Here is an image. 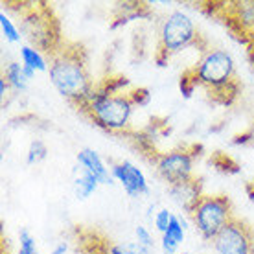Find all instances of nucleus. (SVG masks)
I'll return each mask as SVG.
<instances>
[{
    "instance_id": "393cba45",
    "label": "nucleus",
    "mask_w": 254,
    "mask_h": 254,
    "mask_svg": "<svg viewBox=\"0 0 254 254\" xmlns=\"http://www.w3.org/2000/svg\"><path fill=\"white\" fill-rule=\"evenodd\" d=\"M66 251H68V245H66V243H64V242H61V243H59V245H58V247H56V249H54V251H52L50 254H64V253H66Z\"/></svg>"
},
{
    "instance_id": "423d86ee",
    "label": "nucleus",
    "mask_w": 254,
    "mask_h": 254,
    "mask_svg": "<svg viewBox=\"0 0 254 254\" xmlns=\"http://www.w3.org/2000/svg\"><path fill=\"white\" fill-rule=\"evenodd\" d=\"M22 33L35 46V50H45L48 56L58 52L59 30L58 22L46 7H32V11L22 19Z\"/></svg>"
},
{
    "instance_id": "412c9836",
    "label": "nucleus",
    "mask_w": 254,
    "mask_h": 254,
    "mask_svg": "<svg viewBox=\"0 0 254 254\" xmlns=\"http://www.w3.org/2000/svg\"><path fill=\"white\" fill-rule=\"evenodd\" d=\"M210 162L216 166L217 170H221V172H229V173H238V172H240L238 164H236V162H232V160H230L227 155H223V153H217L216 157H214V160H210Z\"/></svg>"
},
{
    "instance_id": "bb28decb",
    "label": "nucleus",
    "mask_w": 254,
    "mask_h": 254,
    "mask_svg": "<svg viewBox=\"0 0 254 254\" xmlns=\"http://www.w3.org/2000/svg\"><path fill=\"white\" fill-rule=\"evenodd\" d=\"M249 136H251V146H254V122H253V126L249 127Z\"/></svg>"
},
{
    "instance_id": "f257e3e1",
    "label": "nucleus",
    "mask_w": 254,
    "mask_h": 254,
    "mask_svg": "<svg viewBox=\"0 0 254 254\" xmlns=\"http://www.w3.org/2000/svg\"><path fill=\"white\" fill-rule=\"evenodd\" d=\"M50 81L59 94L74 102L77 107H83L89 100L94 85L90 83L85 56L79 46L63 48L50 56L48 66Z\"/></svg>"
},
{
    "instance_id": "2eb2a0df",
    "label": "nucleus",
    "mask_w": 254,
    "mask_h": 254,
    "mask_svg": "<svg viewBox=\"0 0 254 254\" xmlns=\"http://www.w3.org/2000/svg\"><path fill=\"white\" fill-rule=\"evenodd\" d=\"M4 79L9 83V87L15 90H24L26 83H28V77L24 74V66L19 63H9L4 70Z\"/></svg>"
},
{
    "instance_id": "7ed1b4c3",
    "label": "nucleus",
    "mask_w": 254,
    "mask_h": 254,
    "mask_svg": "<svg viewBox=\"0 0 254 254\" xmlns=\"http://www.w3.org/2000/svg\"><path fill=\"white\" fill-rule=\"evenodd\" d=\"M133 102L129 100L127 92H116L113 94L111 90L102 87H94L90 92L87 103L83 105V111L90 116L98 127L105 131H124L129 126L131 113H133Z\"/></svg>"
},
{
    "instance_id": "5701e85b",
    "label": "nucleus",
    "mask_w": 254,
    "mask_h": 254,
    "mask_svg": "<svg viewBox=\"0 0 254 254\" xmlns=\"http://www.w3.org/2000/svg\"><path fill=\"white\" fill-rule=\"evenodd\" d=\"M127 96L133 102V105H140V107H144V105L151 102V94H149L147 89H133L127 92Z\"/></svg>"
},
{
    "instance_id": "c85d7f7f",
    "label": "nucleus",
    "mask_w": 254,
    "mask_h": 254,
    "mask_svg": "<svg viewBox=\"0 0 254 254\" xmlns=\"http://www.w3.org/2000/svg\"><path fill=\"white\" fill-rule=\"evenodd\" d=\"M153 210H155V204L149 206V210H147V217H153Z\"/></svg>"
},
{
    "instance_id": "6ab92c4d",
    "label": "nucleus",
    "mask_w": 254,
    "mask_h": 254,
    "mask_svg": "<svg viewBox=\"0 0 254 254\" xmlns=\"http://www.w3.org/2000/svg\"><path fill=\"white\" fill-rule=\"evenodd\" d=\"M0 28H2V33H4V37L9 41V43H19L20 41V33L19 30L15 28L11 20L6 17V13H0Z\"/></svg>"
},
{
    "instance_id": "f3484780",
    "label": "nucleus",
    "mask_w": 254,
    "mask_h": 254,
    "mask_svg": "<svg viewBox=\"0 0 254 254\" xmlns=\"http://www.w3.org/2000/svg\"><path fill=\"white\" fill-rule=\"evenodd\" d=\"M109 254H149V249L140 245L138 242L111 243Z\"/></svg>"
},
{
    "instance_id": "f8f14e48",
    "label": "nucleus",
    "mask_w": 254,
    "mask_h": 254,
    "mask_svg": "<svg viewBox=\"0 0 254 254\" xmlns=\"http://www.w3.org/2000/svg\"><path fill=\"white\" fill-rule=\"evenodd\" d=\"M185 229L186 221L181 216H173L170 227L162 234V251L166 254H175L177 247L185 242Z\"/></svg>"
},
{
    "instance_id": "39448f33",
    "label": "nucleus",
    "mask_w": 254,
    "mask_h": 254,
    "mask_svg": "<svg viewBox=\"0 0 254 254\" xmlns=\"http://www.w3.org/2000/svg\"><path fill=\"white\" fill-rule=\"evenodd\" d=\"M190 216L204 240H214L234 217L230 199L227 195H203Z\"/></svg>"
},
{
    "instance_id": "20e7f679",
    "label": "nucleus",
    "mask_w": 254,
    "mask_h": 254,
    "mask_svg": "<svg viewBox=\"0 0 254 254\" xmlns=\"http://www.w3.org/2000/svg\"><path fill=\"white\" fill-rule=\"evenodd\" d=\"M197 30L193 20L183 11H172L166 15L159 30V50L157 63L164 66L172 54H177L183 48H188L197 41Z\"/></svg>"
},
{
    "instance_id": "6e6552de",
    "label": "nucleus",
    "mask_w": 254,
    "mask_h": 254,
    "mask_svg": "<svg viewBox=\"0 0 254 254\" xmlns=\"http://www.w3.org/2000/svg\"><path fill=\"white\" fill-rule=\"evenodd\" d=\"M251 230L238 217H232L212 240L216 254H251Z\"/></svg>"
},
{
    "instance_id": "0eeeda50",
    "label": "nucleus",
    "mask_w": 254,
    "mask_h": 254,
    "mask_svg": "<svg viewBox=\"0 0 254 254\" xmlns=\"http://www.w3.org/2000/svg\"><path fill=\"white\" fill-rule=\"evenodd\" d=\"M193 149V147H191ZM191 149H173V151L162 153L157 157V172L164 179L168 186L179 185L183 181L193 177V157L195 153Z\"/></svg>"
},
{
    "instance_id": "dca6fc26",
    "label": "nucleus",
    "mask_w": 254,
    "mask_h": 254,
    "mask_svg": "<svg viewBox=\"0 0 254 254\" xmlns=\"http://www.w3.org/2000/svg\"><path fill=\"white\" fill-rule=\"evenodd\" d=\"M20 56H22V64L37 72H46L48 64H46L45 58L41 56V52L32 48V46H22L20 48Z\"/></svg>"
},
{
    "instance_id": "1a4fd4ad",
    "label": "nucleus",
    "mask_w": 254,
    "mask_h": 254,
    "mask_svg": "<svg viewBox=\"0 0 254 254\" xmlns=\"http://www.w3.org/2000/svg\"><path fill=\"white\" fill-rule=\"evenodd\" d=\"M111 173L124 186V190L129 197L147 195L149 193V185H147L144 173L140 172L133 162H129V160L116 162V164L111 166Z\"/></svg>"
},
{
    "instance_id": "9d476101",
    "label": "nucleus",
    "mask_w": 254,
    "mask_h": 254,
    "mask_svg": "<svg viewBox=\"0 0 254 254\" xmlns=\"http://www.w3.org/2000/svg\"><path fill=\"white\" fill-rule=\"evenodd\" d=\"M170 195L173 197V201L185 210L186 214H191L193 208L197 206V203L201 201L203 193V185H201V179H197L195 175L188 181H183L179 185L168 186Z\"/></svg>"
},
{
    "instance_id": "a878e982",
    "label": "nucleus",
    "mask_w": 254,
    "mask_h": 254,
    "mask_svg": "<svg viewBox=\"0 0 254 254\" xmlns=\"http://www.w3.org/2000/svg\"><path fill=\"white\" fill-rule=\"evenodd\" d=\"M7 89H9V83H7L6 79L2 77V79H0V94H2V96H6Z\"/></svg>"
},
{
    "instance_id": "4468645a",
    "label": "nucleus",
    "mask_w": 254,
    "mask_h": 254,
    "mask_svg": "<svg viewBox=\"0 0 254 254\" xmlns=\"http://www.w3.org/2000/svg\"><path fill=\"white\" fill-rule=\"evenodd\" d=\"M79 170H81L79 175L74 179V191H76L77 199H81L83 201V199H87L90 193H94L100 183H98V181H96L89 172H85L83 168H79Z\"/></svg>"
},
{
    "instance_id": "4be33fe9",
    "label": "nucleus",
    "mask_w": 254,
    "mask_h": 254,
    "mask_svg": "<svg viewBox=\"0 0 254 254\" xmlns=\"http://www.w3.org/2000/svg\"><path fill=\"white\" fill-rule=\"evenodd\" d=\"M172 217H173V214L170 210L160 208L159 212L155 214V227H157V230L164 234L166 230H168V227H170V223H172Z\"/></svg>"
},
{
    "instance_id": "cd10ccee",
    "label": "nucleus",
    "mask_w": 254,
    "mask_h": 254,
    "mask_svg": "<svg viewBox=\"0 0 254 254\" xmlns=\"http://www.w3.org/2000/svg\"><path fill=\"white\" fill-rule=\"evenodd\" d=\"M251 254H254V229L251 230Z\"/></svg>"
},
{
    "instance_id": "a211bd4d",
    "label": "nucleus",
    "mask_w": 254,
    "mask_h": 254,
    "mask_svg": "<svg viewBox=\"0 0 254 254\" xmlns=\"http://www.w3.org/2000/svg\"><path fill=\"white\" fill-rule=\"evenodd\" d=\"M46 153H48V149H46L45 142L43 140H33L28 147V153H26V162L28 164H37V162L46 159Z\"/></svg>"
},
{
    "instance_id": "7c9ffc66",
    "label": "nucleus",
    "mask_w": 254,
    "mask_h": 254,
    "mask_svg": "<svg viewBox=\"0 0 254 254\" xmlns=\"http://www.w3.org/2000/svg\"><path fill=\"white\" fill-rule=\"evenodd\" d=\"M179 254H188V253H179Z\"/></svg>"
},
{
    "instance_id": "c756f323",
    "label": "nucleus",
    "mask_w": 254,
    "mask_h": 254,
    "mask_svg": "<svg viewBox=\"0 0 254 254\" xmlns=\"http://www.w3.org/2000/svg\"><path fill=\"white\" fill-rule=\"evenodd\" d=\"M251 41H253V45H254V35H253V37H251Z\"/></svg>"
},
{
    "instance_id": "f03ea898",
    "label": "nucleus",
    "mask_w": 254,
    "mask_h": 254,
    "mask_svg": "<svg viewBox=\"0 0 254 254\" xmlns=\"http://www.w3.org/2000/svg\"><path fill=\"white\" fill-rule=\"evenodd\" d=\"M197 85L206 89L216 103L230 105L240 92L236 83L234 59L225 50H208L191 68Z\"/></svg>"
},
{
    "instance_id": "b1692460",
    "label": "nucleus",
    "mask_w": 254,
    "mask_h": 254,
    "mask_svg": "<svg viewBox=\"0 0 254 254\" xmlns=\"http://www.w3.org/2000/svg\"><path fill=\"white\" fill-rule=\"evenodd\" d=\"M134 236H136V242H138L140 245H144V247H147V249L153 247V238H151V234H149V230H147L144 225H138V227L134 229Z\"/></svg>"
},
{
    "instance_id": "9b49d317",
    "label": "nucleus",
    "mask_w": 254,
    "mask_h": 254,
    "mask_svg": "<svg viewBox=\"0 0 254 254\" xmlns=\"http://www.w3.org/2000/svg\"><path fill=\"white\" fill-rule=\"evenodd\" d=\"M77 164L81 166L85 172H89L92 177L100 183V185H113V173L109 170L107 166L103 164L102 157L94 151V149H89V147H85L81 151L77 153Z\"/></svg>"
},
{
    "instance_id": "aec40b11",
    "label": "nucleus",
    "mask_w": 254,
    "mask_h": 254,
    "mask_svg": "<svg viewBox=\"0 0 254 254\" xmlns=\"http://www.w3.org/2000/svg\"><path fill=\"white\" fill-rule=\"evenodd\" d=\"M19 240H20L19 254H41L37 251V243H35V240H33V236L30 234L26 229L20 230Z\"/></svg>"
},
{
    "instance_id": "ddd939ff",
    "label": "nucleus",
    "mask_w": 254,
    "mask_h": 254,
    "mask_svg": "<svg viewBox=\"0 0 254 254\" xmlns=\"http://www.w3.org/2000/svg\"><path fill=\"white\" fill-rule=\"evenodd\" d=\"M234 11V22L243 33H247L249 37L254 35V0L249 2H236L232 6Z\"/></svg>"
}]
</instances>
